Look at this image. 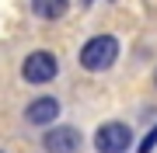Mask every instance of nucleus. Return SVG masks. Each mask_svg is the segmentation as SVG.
<instances>
[{
  "instance_id": "nucleus-1",
  "label": "nucleus",
  "mask_w": 157,
  "mask_h": 153,
  "mask_svg": "<svg viewBox=\"0 0 157 153\" xmlns=\"http://www.w3.org/2000/svg\"><path fill=\"white\" fill-rule=\"evenodd\" d=\"M77 59H80V66H84V70L101 73V70H108V66L119 59V42L112 38V35H94V38H87L84 46H80Z\"/></svg>"
},
{
  "instance_id": "nucleus-2",
  "label": "nucleus",
  "mask_w": 157,
  "mask_h": 153,
  "mask_svg": "<svg viewBox=\"0 0 157 153\" xmlns=\"http://www.w3.org/2000/svg\"><path fill=\"white\" fill-rule=\"evenodd\" d=\"M59 73V59L52 56L49 49H35L28 59H25V66H21V77H25V84H35V87H42V84H52Z\"/></svg>"
},
{
  "instance_id": "nucleus-3",
  "label": "nucleus",
  "mask_w": 157,
  "mask_h": 153,
  "mask_svg": "<svg viewBox=\"0 0 157 153\" xmlns=\"http://www.w3.org/2000/svg\"><path fill=\"white\" fill-rule=\"evenodd\" d=\"M133 146V129L126 122H105L94 132V150L98 153H126Z\"/></svg>"
},
{
  "instance_id": "nucleus-4",
  "label": "nucleus",
  "mask_w": 157,
  "mask_h": 153,
  "mask_svg": "<svg viewBox=\"0 0 157 153\" xmlns=\"http://www.w3.org/2000/svg\"><path fill=\"white\" fill-rule=\"evenodd\" d=\"M42 150L45 153H77L80 150V132L70 125H52L42 136Z\"/></svg>"
},
{
  "instance_id": "nucleus-5",
  "label": "nucleus",
  "mask_w": 157,
  "mask_h": 153,
  "mask_svg": "<svg viewBox=\"0 0 157 153\" xmlns=\"http://www.w3.org/2000/svg\"><path fill=\"white\" fill-rule=\"evenodd\" d=\"M56 115H59L56 97H35L25 108V122H32V125H49V122H56Z\"/></svg>"
},
{
  "instance_id": "nucleus-6",
  "label": "nucleus",
  "mask_w": 157,
  "mask_h": 153,
  "mask_svg": "<svg viewBox=\"0 0 157 153\" xmlns=\"http://www.w3.org/2000/svg\"><path fill=\"white\" fill-rule=\"evenodd\" d=\"M70 0H32V11L42 17V21H56V17L67 14Z\"/></svg>"
},
{
  "instance_id": "nucleus-7",
  "label": "nucleus",
  "mask_w": 157,
  "mask_h": 153,
  "mask_svg": "<svg viewBox=\"0 0 157 153\" xmlns=\"http://www.w3.org/2000/svg\"><path fill=\"white\" fill-rule=\"evenodd\" d=\"M154 146H157V125H154L150 132H147V136H143V143H140V153H150Z\"/></svg>"
},
{
  "instance_id": "nucleus-8",
  "label": "nucleus",
  "mask_w": 157,
  "mask_h": 153,
  "mask_svg": "<svg viewBox=\"0 0 157 153\" xmlns=\"http://www.w3.org/2000/svg\"><path fill=\"white\" fill-rule=\"evenodd\" d=\"M154 80H157V73H154Z\"/></svg>"
}]
</instances>
